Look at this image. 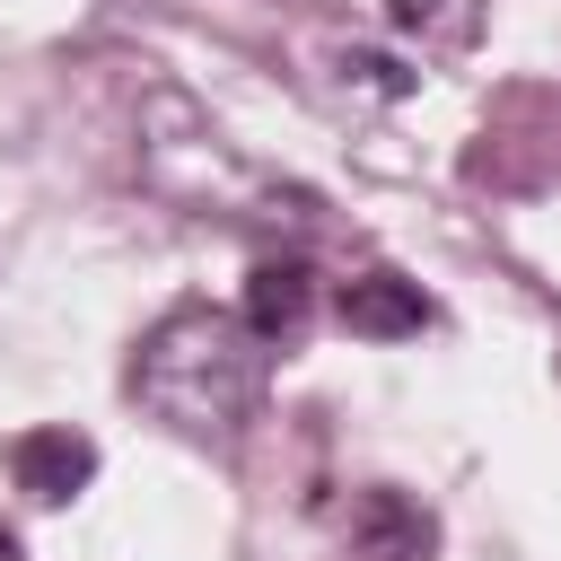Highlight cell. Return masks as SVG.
<instances>
[{
  "label": "cell",
  "instance_id": "6",
  "mask_svg": "<svg viewBox=\"0 0 561 561\" xmlns=\"http://www.w3.org/2000/svg\"><path fill=\"white\" fill-rule=\"evenodd\" d=\"M394 9V26L412 35V44H430V53H465L473 35H482V0H386Z\"/></svg>",
  "mask_w": 561,
  "mask_h": 561
},
{
  "label": "cell",
  "instance_id": "4",
  "mask_svg": "<svg viewBox=\"0 0 561 561\" xmlns=\"http://www.w3.org/2000/svg\"><path fill=\"white\" fill-rule=\"evenodd\" d=\"M351 552H359V561H430V552H438V526H430V508L403 500V491H359V508H351Z\"/></svg>",
  "mask_w": 561,
  "mask_h": 561
},
{
  "label": "cell",
  "instance_id": "8",
  "mask_svg": "<svg viewBox=\"0 0 561 561\" xmlns=\"http://www.w3.org/2000/svg\"><path fill=\"white\" fill-rule=\"evenodd\" d=\"M18 552H26V543H18V526L0 517V561H18Z\"/></svg>",
  "mask_w": 561,
  "mask_h": 561
},
{
  "label": "cell",
  "instance_id": "5",
  "mask_svg": "<svg viewBox=\"0 0 561 561\" xmlns=\"http://www.w3.org/2000/svg\"><path fill=\"white\" fill-rule=\"evenodd\" d=\"M263 342H289L307 316H316V272H307V254H263L254 272H245V307H237Z\"/></svg>",
  "mask_w": 561,
  "mask_h": 561
},
{
  "label": "cell",
  "instance_id": "3",
  "mask_svg": "<svg viewBox=\"0 0 561 561\" xmlns=\"http://www.w3.org/2000/svg\"><path fill=\"white\" fill-rule=\"evenodd\" d=\"M333 316H342L351 333H368V342H403V333H421L438 307H430V289L403 280V272H359V280L333 289Z\"/></svg>",
  "mask_w": 561,
  "mask_h": 561
},
{
  "label": "cell",
  "instance_id": "2",
  "mask_svg": "<svg viewBox=\"0 0 561 561\" xmlns=\"http://www.w3.org/2000/svg\"><path fill=\"white\" fill-rule=\"evenodd\" d=\"M9 482L35 500V508H61L96 482V438L70 430V421H44V430H18L9 438Z\"/></svg>",
  "mask_w": 561,
  "mask_h": 561
},
{
  "label": "cell",
  "instance_id": "7",
  "mask_svg": "<svg viewBox=\"0 0 561 561\" xmlns=\"http://www.w3.org/2000/svg\"><path fill=\"white\" fill-rule=\"evenodd\" d=\"M342 70H359V79H368V88H377V96H403V88H412V70H394V61H386V53H351V61H342Z\"/></svg>",
  "mask_w": 561,
  "mask_h": 561
},
{
  "label": "cell",
  "instance_id": "1",
  "mask_svg": "<svg viewBox=\"0 0 561 561\" xmlns=\"http://www.w3.org/2000/svg\"><path fill=\"white\" fill-rule=\"evenodd\" d=\"M272 351L228 307H167L131 351V394L184 438H237L263 412Z\"/></svg>",
  "mask_w": 561,
  "mask_h": 561
}]
</instances>
